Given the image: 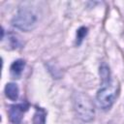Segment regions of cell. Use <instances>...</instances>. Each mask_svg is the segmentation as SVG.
Wrapping results in <instances>:
<instances>
[{"instance_id":"9c48e42d","label":"cell","mask_w":124,"mask_h":124,"mask_svg":"<svg viewBox=\"0 0 124 124\" xmlns=\"http://www.w3.org/2000/svg\"><path fill=\"white\" fill-rule=\"evenodd\" d=\"M20 40L18 38L17 35L14 34V33H10L8 34V43H7V46L9 49H14V48H16L20 46Z\"/></svg>"},{"instance_id":"30bf717a","label":"cell","mask_w":124,"mask_h":124,"mask_svg":"<svg viewBox=\"0 0 124 124\" xmlns=\"http://www.w3.org/2000/svg\"><path fill=\"white\" fill-rule=\"evenodd\" d=\"M87 35V28L86 27H80L78 32H77V44L80 45V43L82 42V40L84 39V37Z\"/></svg>"},{"instance_id":"6da1fadb","label":"cell","mask_w":124,"mask_h":124,"mask_svg":"<svg viewBox=\"0 0 124 124\" xmlns=\"http://www.w3.org/2000/svg\"><path fill=\"white\" fill-rule=\"evenodd\" d=\"M73 104L76 114L80 120L84 122H89L94 118L95 108L93 102L88 95L81 92L75 93L73 98Z\"/></svg>"},{"instance_id":"ba28073f","label":"cell","mask_w":124,"mask_h":124,"mask_svg":"<svg viewBox=\"0 0 124 124\" xmlns=\"http://www.w3.org/2000/svg\"><path fill=\"white\" fill-rule=\"evenodd\" d=\"M46 110L42 108H37L33 116V124H46Z\"/></svg>"},{"instance_id":"5b68a950","label":"cell","mask_w":124,"mask_h":124,"mask_svg":"<svg viewBox=\"0 0 124 124\" xmlns=\"http://www.w3.org/2000/svg\"><path fill=\"white\" fill-rule=\"evenodd\" d=\"M24 67H25V61L24 60H22V59L16 60L11 65V68H10V72H11L12 77L15 78H18L21 76Z\"/></svg>"},{"instance_id":"277c9868","label":"cell","mask_w":124,"mask_h":124,"mask_svg":"<svg viewBox=\"0 0 124 124\" xmlns=\"http://www.w3.org/2000/svg\"><path fill=\"white\" fill-rule=\"evenodd\" d=\"M28 109V105L26 103H21L17 105H13L9 108L10 120L15 124H19L22 120L23 113Z\"/></svg>"},{"instance_id":"8992f818","label":"cell","mask_w":124,"mask_h":124,"mask_svg":"<svg viewBox=\"0 0 124 124\" xmlns=\"http://www.w3.org/2000/svg\"><path fill=\"white\" fill-rule=\"evenodd\" d=\"M5 94L6 96L12 100V101H16L17 100L18 98V95H19V89H18V86L14 83V82H9L6 84L5 86Z\"/></svg>"},{"instance_id":"3957f363","label":"cell","mask_w":124,"mask_h":124,"mask_svg":"<svg viewBox=\"0 0 124 124\" xmlns=\"http://www.w3.org/2000/svg\"><path fill=\"white\" fill-rule=\"evenodd\" d=\"M119 93V84L115 79H111L108 83L102 84L101 88L98 90L96 99L98 105L103 109H108L113 105Z\"/></svg>"},{"instance_id":"7a4b0ae2","label":"cell","mask_w":124,"mask_h":124,"mask_svg":"<svg viewBox=\"0 0 124 124\" xmlns=\"http://www.w3.org/2000/svg\"><path fill=\"white\" fill-rule=\"evenodd\" d=\"M39 21L38 14L34 11V9L29 7H23L18 10L16 15L14 16L12 23L17 29L28 32L33 30Z\"/></svg>"},{"instance_id":"52a82bcc","label":"cell","mask_w":124,"mask_h":124,"mask_svg":"<svg viewBox=\"0 0 124 124\" xmlns=\"http://www.w3.org/2000/svg\"><path fill=\"white\" fill-rule=\"evenodd\" d=\"M100 77H101V81L102 84L104 83H108L111 80L110 78V72H109V68L106 63H103L100 66Z\"/></svg>"}]
</instances>
